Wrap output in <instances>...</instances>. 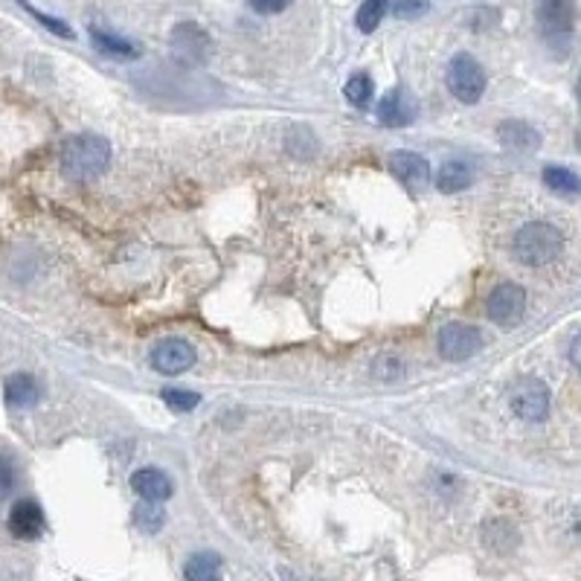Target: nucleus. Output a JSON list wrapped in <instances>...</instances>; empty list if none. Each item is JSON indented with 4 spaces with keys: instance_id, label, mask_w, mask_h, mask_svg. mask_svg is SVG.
Returning a JSON list of instances; mask_svg holds the SVG:
<instances>
[{
    "instance_id": "obj_12",
    "label": "nucleus",
    "mask_w": 581,
    "mask_h": 581,
    "mask_svg": "<svg viewBox=\"0 0 581 581\" xmlns=\"http://www.w3.org/2000/svg\"><path fill=\"white\" fill-rule=\"evenodd\" d=\"M416 120V102L402 87H393L378 105V123L386 128H404Z\"/></svg>"
},
{
    "instance_id": "obj_9",
    "label": "nucleus",
    "mask_w": 581,
    "mask_h": 581,
    "mask_svg": "<svg viewBox=\"0 0 581 581\" xmlns=\"http://www.w3.org/2000/svg\"><path fill=\"white\" fill-rule=\"evenodd\" d=\"M172 53L180 59V61H186V64H201L206 56H210V35H206L198 23H192V21H184V23H177V27L172 30Z\"/></svg>"
},
{
    "instance_id": "obj_28",
    "label": "nucleus",
    "mask_w": 581,
    "mask_h": 581,
    "mask_svg": "<svg viewBox=\"0 0 581 581\" xmlns=\"http://www.w3.org/2000/svg\"><path fill=\"white\" fill-rule=\"evenodd\" d=\"M12 486H15V468H12V462L6 457H0V497L9 495Z\"/></svg>"
},
{
    "instance_id": "obj_15",
    "label": "nucleus",
    "mask_w": 581,
    "mask_h": 581,
    "mask_svg": "<svg viewBox=\"0 0 581 581\" xmlns=\"http://www.w3.org/2000/svg\"><path fill=\"white\" fill-rule=\"evenodd\" d=\"M474 184V169L465 160H448L439 166L436 172V189L445 192V195H457V192H465Z\"/></svg>"
},
{
    "instance_id": "obj_24",
    "label": "nucleus",
    "mask_w": 581,
    "mask_h": 581,
    "mask_svg": "<svg viewBox=\"0 0 581 581\" xmlns=\"http://www.w3.org/2000/svg\"><path fill=\"white\" fill-rule=\"evenodd\" d=\"M372 376L378 381H398L404 378V360L398 355H378L376 367H372Z\"/></svg>"
},
{
    "instance_id": "obj_14",
    "label": "nucleus",
    "mask_w": 581,
    "mask_h": 581,
    "mask_svg": "<svg viewBox=\"0 0 581 581\" xmlns=\"http://www.w3.org/2000/svg\"><path fill=\"white\" fill-rule=\"evenodd\" d=\"M497 140H500V146H506L512 151H535L540 146V134L523 120H506V123H503L497 128Z\"/></svg>"
},
{
    "instance_id": "obj_21",
    "label": "nucleus",
    "mask_w": 581,
    "mask_h": 581,
    "mask_svg": "<svg viewBox=\"0 0 581 581\" xmlns=\"http://www.w3.org/2000/svg\"><path fill=\"white\" fill-rule=\"evenodd\" d=\"M386 6H390V0H364L358 9V15H355V23H358V30L360 32H376L381 27V21L386 15Z\"/></svg>"
},
{
    "instance_id": "obj_31",
    "label": "nucleus",
    "mask_w": 581,
    "mask_h": 581,
    "mask_svg": "<svg viewBox=\"0 0 581 581\" xmlns=\"http://www.w3.org/2000/svg\"><path fill=\"white\" fill-rule=\"evenodd\" d=\"M578 96H581V76H578Z\"/></svg>"
},
{
    "instance_id": "obj_5",
    "label": "nucleus",
    "mask_w": 581,
    "mask_h": 581,
    "mask_svg": "<svg viewBox=\"0 0 581 581\" xmlns=\"http://www.w3.org/2000/svg\"><path fill=\"white\" fill-rule=\"evenodd\" d=\"M486 314L492 322L503 329L518 326L526 314V291L518 286V282H500V286L488 294L486 300Z\"/></svg>"
},
{
    "instance_id": "obj_6",
    "label": "nucleus",
    "mask_w": 581,
    "mask_h": 581,
    "mask_svg": "<svg viewBox=\"0 0 581 581\" xmlns=\"http://www.w3.org/2000/svg\"><path fill=\"white\" fill-rule=\"evenodd\" d=\"M439 355L445 360H468L483 349V334L468 322H448L436 338Z\"/></svg>"
},
{
    "instance_id": "obj_27",
    "label": "nucleus",
    "mask_w": 581,
    "mask_h": 581,
    "mask_svg": "<svg viewBox=\"0 0 581 581\" xmlns=\"http://www.w3.org/2000/svg\"><path fill=\"white\" fill-rule=\"evenodd\" d=\"M253 12H259V15H279V12H286L294 0H248Z\"/></svg>"
},
{
    "instance_id": "obj_26",
    "label": "nucleus",
    "mask_w": 581,
    "mask_h": 581,
    "mask_svg": "<svg viewBox=\"0 0 581 581\" xmlns=\"http://www.w3.org/2000/svg\"><path fill=\"white\" fill-rule=\"evenodd\" d=\"M23 9H27V12H30V15H35L38 21H41V23H44V27H47V30H53L56 35H64V38H73V30H70V27H68V23H64V21H56V18H50V15H44V12H38V9H32L30 4H23Z\"/></svg>"
},
{
    "instance_id": "obj_1",
    "label": "nucleus",
    "mask_w": 581,
    "mask_h": 581,
    "mask_svg": "<svg viewBox=\"0 0 581 581\" xmlns=\"http://www.w3.org/2000/svg\"><path fill=\"white\" fill-rule=\"evenodd\" d=\"M111 163V143L99 134H73L61 146V172L73 184L96 180Z\"/></svg>"
},
{
    "instance_id": "obj_17",
    "label": "nucleus",
    "mask_w": 581,
    "mask_h": 581,
    "mask_svg": "<svg viewBox=\"0 0 581 581\" xmlns=\"http://www.w3.org/2000/svg\"><path fill=\"white\" fill-rule=\"evenodd\" d=\"M184 578L186 581H222V555L210 552V549L189 555L184 564Z\"/></svg>"
},
{
    "instance_id": "obj_16",
    "label": "nucleus",
    "mask_w": 581,
    "mask_h": 581,
    "mask_svg": "<svg viewBox=\"0 0 581 581\" xmlns=\"http://www.w3.org/2000/svg\"><path fill=\"white\" fill-rule=\"evenodd\" d=\"M4 395L9 407H32L38 398H41V386L27 372H15L9 376L4 384Z\"/></svg>"
},
{
    "instance_id": "obj_4",
    "label": "nucleus",
    "mask_w": 581,
    "mask_h": 581,
    "mask_svg": "<svg viewBox=\"0 0 581 581\" xmlns=\"http://www.w3.org/2000/svg\"><path fill=\"white\" fill-rule=\"evenodd\" d=\"M549 390L538 378H521L509 390V407L523 422H544L549 416Z\"/></svg>"
},
{
    "instance_id": "obj_30",
    "label": "nucleus",
    "mask_w": 581,
    "mask_h": 581,
    "mask_svg": "<svg viewBox=\"0 0 581 581\" xmlns=\"http://www.w3.org/2000/svg\"><path fill=\"white\" fill-rule=\"evenodd\" d=\"M576 149L581 151V128H578V132H576Z\"/></svg>"
},
{
    "instance_id": "obj_25",
    "label": "nucleus",
    "mask_w": 581,
    "mask_h": 581,
    "mask_svg": "<svg viewBox=\"0 0 581 581\" xmlns=\"http://www.w3.org/2000/svg\"><path fill=\"white\" fill-rule=\"evenodd\" d=\"M428 9H431L428 0H395V6H393L395 18H402V21H407V18H422Z\"/></svg>"
},
{
    "instance_id": "obj_23",
    "label": "nucleus",
    "mask_w": 581,
    "mask_h": 581,
    "mask_svg": "<svg viewBox=\"0 0 581 581\" xmlns=\"http://www.w3.org/2000/svg\"><path fill=\"white\" fill-rule=\"evenodd\" d=\"M163 402L169 410L175 413H189V410H195L201 404V395L198 393H189V390H175V386H169V390H163Z\"/></svg>"
},
{
    "instance_id": "obj_13",
    "label": "nucleus",
    "mask_w": 581,
    "mask_h": 581,
    "mask_svg": "<svg viewBox=\"0 0 581 581\" xmlns=\"http://www.w3.org/2000/svg\"><path fill=\"white\" fill-rule=\"evenodd\" d=\"M132 488L146 503H166L175 492L169 474L160 471V468H140V471H134L132 474Z\"/></svg>"
},
{
    "instance_id": "obj_18",
    "label": "nucleus",
    "mask_w": 581,
    "mask_h": 581,
    "mask_svg": "<svg viewBox=\"0 0 581 581\" xmlns=\"http://www.w3.org/2000/svg\"><path fill=\"white\" fill-rule=\"evenodd\" d=\"M90 41H94V47L99 50V53L113 56V59H137V56H140V47H137V44L125 41V38L113 35V32L96 30V27L90 30Z\"/></svg>"
},
{
    "instance_id": "obj_8",
    "label": "nucleus",
    "mask_w": 581,
    "mask_h": 581,
    "mask_svg": "<svg viewBox=\"0 0 581 581\" xmlns=\"http://www.w3.org/2000/svg\"><path fill=\"white\" fill-rule=\"evenodd\" d=\"M151 367L163 376H180L195 367V346L184 338H166L151 349Z\"/></svg>"
},
{
    "instance_id": "obj_11",
    "label": "nucleus",
    "mask_w": 581,
    "mask_h": 581,
    "mask_svg": "<svg viewBox=\"0 0 581 581\" xmlns=\"http://www.w3.org/2000/svg\"><path fill=\"white\" fill-rule=\"evenodd\" d=\"M9 532L18 540H35L44 532V512L35 500H18L9 512Z\"/></svg>"
},
{
    "instance_id": "obj_22",
    "label": "nucleus",
    "mask_w": 581,
    "mask_h": 581,
    "mask_svg": "<svg viewBox=\"0 0 581 581\" xmlns=\"http://www.w3.org/2000/svg\"><path fill=\"white\" fill-rule=\"evenodd\" d=\"M166 523V512L160 509V503H140V506L134 509V526L140 529V532H146V535H154V532H160Z\"/></svg>"
},
{
    "instance_id": "obj_7",
    "label": "nucleus",
    "mask_w": 581,
    "mask_h": 581,
    "mask_svg": "<svg viewBox=\"0 0 581 581\" xmlns=\"http://www.w3.org/2000/svg\"><path fill=\"white\" fill-rule=\"evenodd\" d=\"M386 169L410 192H424L433 180L431 163L419 151H390L386 154Z\"/></svg>"
},
{
    "instance_id": "obj_2",
    "label": "nucleus",
    "mask_w": 581,
    "mask_h": 581,
    "mask_svg": "<svg viewBox=\"0 0 581 581\" xmlns=\"http://www.w3.org/2000/svg\"><path fill=\"white\" fill-rule=\"evenodd\" d=\"M564 236L558 227L547 222H529L523 224L512 239V253L514 259L526 268H544L561 256Z\"/></svg>"
},
{
    "instance_id": "obj_19",
    "label": "nucleus",
    "mask_w": 581,
    "mask_h": 581,
    "mask_svg": "<svg viewBox=\"0 0 581 581\" xmlns=\"http://www.w3.org/2000/svg\"><path fill=\"white\" fill-rule=\"evenodd\" d=\"M544 184L552 192L564 195V198L581 195V177L573 169H567V166H547V169H544Z\"/></svg>"
},
{
    "instance_id": "obj_3",
    "label": "nucleus",
    "mask_w": 581,
    "mask_h": 581,
    "mask_svg": "<svg viewBox=\"0 0 581 581\" xmlns=\"http://www.w3.org/2000/svg\"><path fill=\"white\" fill-rule=\"evenodd\" d=\"M445 85L450 90V96L465 102V105H474L480 102V96L486 94V70L483 64L477 61L468 53H457L454 59L448 61L445 70Z\"/></svg>"
},
{
    "instance_id": "obj_10",
    "label": "nucleus",
    "mask_w": 581,
    "mask_h": 581,
    "mask_svg": "<svg viewBox=\"0 0 581 581\" xmlns=\"http://www.w3.org/2000/svg\"><path fill=\"white\" fill-rule=\"evenodd\" d=\"M538 23L549 38L570 35L576 27L573 0H538Z\"/></svg>"
},
{
    "instance_id": "obj_29",
    "label": "nucleus",
    "mask_w": 581,
    "mask_h": 581,
    "mask_svg": "<svg viewBox=\"0 0 581 581\" xmlns=\"http://www.w3.org/2000/svg\"><path fill=\"white\" fill-rule=\"evenodd\" d=\"M570 360H573L576 369H581V334H576V340L570 346Z\"/></svg>"
},
{
    "instance_id": "obj_20",
    "label": "nucleus",
    "mask_w": 581,
    "mask_h": 581,
    "mask_svg": "<svg viewBox=\"0 0 581 581\" xmlns=\"http://www.w3.org/2000/svg\"><path fill=\"white\" fill-rule=\"evenodd\" d=\"M343 96L349 99V105L352 108L367 111L372 105V99H376V82H372L367 73H355L352 79L346 82Z\"/></svg>"
}]
</instances>
